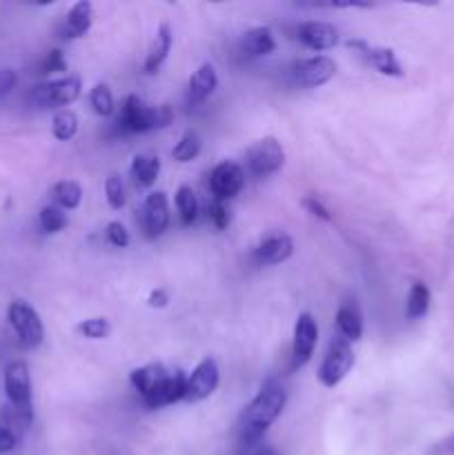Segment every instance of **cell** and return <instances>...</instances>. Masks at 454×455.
I'll return each instance as SVG.
<instances>
[{
	"mask_svg": "<svg viewBox=\"0 0 454 455\" xmlns=\"http://www.w3.org/2000/svg\"><path fill=\"white\" fill-rule=\"evenodd\" d=\"M129 380L142 403L151 409L169 407L178 400H185L187 376L181 369H167L160 363H151L134 369Z\"/></svg>",
	"mask_w": 454,
	"mask_h": 455,
	"instance_id": "1",
	"label": "cell"
},
{
	"mask_svg": "<svg viewBox=\"0 0 454 455\" xmlns=\"http://www.w3.org/2000/svg\"><path fill=\"white\" fill-rule=\"evenodd\" d=\"M285 404H288V394H285L283 387L276 385V382L263 385V389L245 407L243 418H240V440H243V444H256L267 434V429L279 420Z\"/></svg>",
	"mask_w": 454,
	"mask_h": 455,
	"instance_id": "2",
	"label": "cell"
},
{
	"mask_svg": "<svg viewBox=\"0 0 454 455\" xmlns=\"http://www.w3.org/2000/svg\"><path fill=\"white\" fill-rule=\"evenodd\" d=\"M174 120L172 109L167 105L150 107L138 96H127L118 116V127L127 133H145L154 129L169 127Z\"/></svg>",
	"mask_w": 454,
	"mask_h": 455,
	"instance_id": "3",
	"label": "cell"
},
{
	"mask_svg": "<svg viewBox=\"0 0 454 455\" xmlns=\"http://www.w3.org/2000/svg\"><path fill=\"white\" fill-rule=\"evenodd\" d=\"M4 391L18 416L31 425L34 422V400H31V376L25 360H12L4 367Z\"/></svg>",
	"mask_w": 454,
	"mask_h": 455,
	"instance_id": "4",
	"label": "cell"
},
{
	"mask_svg": "<svg viewBox=\"0 0 454 455\" xmlns=\"http://www.w3.org/2000/svg\"><path fill=\"white\" fill-rule=\"evenodd\" d=\"M7 320L9 327L16 333L18 342L22 349H36L43 345L45 340V327L40 320L38 311L25 300H13L7 307Z\"/></svg>",
	"mask_w": 454,
	"mask_h": 455,
	"instance_id": "5",
	"label": "cell"
},
{
	"mask_svg": "<svg viewBox=\"0 0 454 455\" xmlns=\"http://www.w3.org/2000/svg\"><path fill=\"white\" fill-rule=\"evenodd\" d=\"M352 367H354V351H352V345L343 336H334L328 347V354H325L323 363L319 367V382L323 387H328V389H334V387L345 380Z\"/></svg>",
	"mask_w": 454,
	"mask_h": 455,
	"instance_id": "6",
	"label": "cell"
},
{
	"mask_svg": "<svg viewBox=\"0 0 454 455\" xmlns=\"http://www.w3.org/2000/svg\"><path fill=\"white\" fill-rule=\"evenodd\" d=\"M80 89H83V84H80L78 76H67V78L38 84V87L31 92V102H34L38 109L67 107L74 100H78Z\"/></svg>",
	"mask_w": 454,
	"mask_h": 455,
	"instance_id": "7",
	"label": "cell"
},
{
	"mask_svg": "<svg viewBox=\"0 0 454 455\" xmlns=\"http://www.w3.org/2000/svg\"><path fill=\"white\" fill-rule=\"evenodd\" d=\"M285 164V149L274 136H265L247 149V169L256 178H267Z\"/></svg>",
	"mask_w": 454,
	"mask_h": 455,
	"instance_id": "8",
	"label": "cell"
},
{
	"mask_svg": "<svg viewBox=\"0 0 454 455\" xmlns=\"http://www.w3.org/2000/svg\"><path fill=\"white\" fill-rule=\"evenodd\" d=\"M218 382H221V371L214 358L200 360L194 367V371L187 376L185 387V403H200V400L209 398L216 391Z\"/></svg>",
	"mask_w": 454,
	"mask_h": 455,
	"instance_id": "9",
	"label": "cell"
},
{
	"mask_svg": "<svg viewBox=\"0 0 454 455\" xmlns=\"http://www.w3.org/2000/svg\"><path fill=\"white\" fill-rule=\"evenodd\" d=\"M336 74V62L328 56H314V58H303V60L294 62L292 76L296 80L298 87L314 89L325 84L328 80L334 78Z\"/></svg>",
	"mask_w": 454,
	"mask_h": 455,
	"instance_id": "10",
	"label": "cell"
},
{
	"mask_svg": "<svg viewBox=\"0 0 454 455\" xmlns=\"http://www.w3.org/2000/svg\"><path fill=\"white\" fill-rule=\"evenodd\" d=\"M347 47L354 49L361 58L365 60V65H369L372 69H377L378 74L383 76H394V78H401L405 74L403 67H401L399 58L392 49L387 47H374V44L365 43V40H350Z\"/></svg>",
	"mask_w": 454,
	"mask_h": 455,
	"instance_id": "11",
	"label": "cell"
},
{
	"mask_svg": "<svg viewBox=\"0 0 454 455\" xmlns=\"http://www.w3.org/2000/svg\"><path fill=\"white\" fill-rule=\"evenodd\" d=\"M316 342H319V324H316L314 315L301 314L294 324V338H292V355L294 367H303L310 363L314 355Z\"/></svg>",
	"mask_w": 454,
	"mask_h": 455,
	"instance_id": "12",
	"label": "cell"
},
{
	"mask_svg": "<svg viewBox=\"0 0 454 455\" xmlns=\"http://www.w3.org/2000/svg\"><path fill=\"white\" fill-rule=\"evenodd\" d=\"M209 185H212V191L214 196H216V200L234 198L245 185L243 167L236 163H230V160L216 164L212 172V178H209Z\"/></svg>",
	"mask_w": 454,
	"mask_h": 455,
	"instance_id": "13",
	"label": "cell"
},
{
	"mask_svg": "<svg viewBox=\"0 0 454 455\" xmlns=\"http://www.w3.org/2000/svg\"><path fill=\"white\" fill-rule=\"evenodd\" d=\"M169 225V204L165 191H151L142 204V229L150 238H158Z\"/></svg>",
	"mask_w": 454,
	"mask_h": 455,
	"instance_id": "14",
	"label": "cell"
},
{
	"mask_svg": "<svg viewBox=\"0 0 454 455\" xmlns=\"http://www.w3.org/2000/svg\"><path fill=\"white\" fill-rule=\"evenodd\" d=\"M294 253V240L288 234H267L265 238L258 243V247L254 249V260L261 267H272L280 265V262L288 260Z\"/></svg>",
	"mask_w": 454,
	"mask_h": 455,
	"instance_id": "15",
	"label": "cell"
},
{
	"mask_svg": "<svg viewBox=\"0 0 454 455\" xmlns=\"http://www.w3.org/2000/svg\"><path fill=\"white\" fill-rule=\"evenodd\" d=\"M298 40L312 52H325V49L336 47L338 31L329 22L307 20L298 27Z\"/></svg>",
	"mask_w": 454,
	"mask_h": 455,
	"instance_id": "16",
	"label": "cell"
},
{
	"mask_svg": "<svg viewBox=\"0 0 454 455\" xmlns=\"http://www.w3.org/2000/svg\"><path fill=\"white\" fill-rule=\"evenodd\" d=\"M27 422L18 416L12 404L0 407V455L13 451L18 447V440L27 431Z\"/></svg>",
	"mask_w": 454,
	"mask_h": 455,
	"instance_id": "17",
	"label": "cell"
},
{
	"mask_svg": "<svg viewBox=\"0 0 454 455\" xmlns=\"http://www.w3.org/2000/svg\"><path fill=\"white\" fill-rule=\"evenodd\" d=\"M218 87V76L209 62L200 65L199 69L191 74L190 83H187V100L190 105H199V102L207 100L214 93V89Z\"/></svg>",
	"mask_w": 454,
	"mask_h": 455,
	"instance_id": "18",
	"label": "cell"
},
{
	"mask_svg": "<svg viewBox=\"0 0 454 455\" xmlns=\"http://www.w3.org/2000/svg\"><path fill=\"white\" fill-rule=\"evenodd\" d=\"M92 22H93L92 3L80 0V3H76L74 7L69 9V13H67L65 20H62V29H61L62 38L67 40L83 38V36L89 31V27H92Z\"/></svg>",
	"mask_w": 454,
	"mask_h": 455,
	"instance_id": "19",
	"label": "cell"
},
{
	"mask_svg": "<svg viewBox=\"0 0 454 455\" xmlns=\"http://www.w3.org/2000/svg\"><path fill=\"white\" fill-rule=\"evenodd\" d=\"M336 327L338 336L345 338L347 342H356L363 336V315H361L359 305L354 300H343L336 309Z\"/></svg>",
	"mask_w": 454,
	"mask_h": 455,
	"instance_id": "20",
	"label": "cell"
},
{
	"mask_svg": "<svg viewBox=\"0 0 454 455\" xmlns=\"http://www.w3.org/2000/svg\"><path fill=\"white\" fill-rule=\"evenodd\" d=\"M172 43H174V36H172V27L167 22H160V27L156 29L154 40H151V47L147 52L145 58V71L147 74H156L160 69L165 60H167L169 52H172Z\"/></svg>",
	"mask_w": 454,
	"mask_h": 455,
	"instance_id": "21",
	"label": "cell"
},
{
	"mask_svg": "<svg viewBox=\"0 0 454 455\" xmlns=\"http://www.w3.org/2000/svg\"><path fill=\"white\" fill-rule=\"evenodd\" d=\"M240 49H243V56L247 58L267 56V53H272L276 49L274 34H272L270 27H254V29H249L243 36Z\"/></svg>",
	"mask_w": 454,
	"mask_h": 455,
	"instance_id": "22",
	"label": "cell"
},
{
	"mask_svg": "<svg viewBox=\"0 0 454 455\" xmlns=\"http://www.w3.org/2000/svg\"><path fill=\"white\" fill-rule=\"evenodd\" d=\"M160 158L158 156H136L132 163V178L138 187H151L158 180Z\"/></svg>",
	"mask_w": 454,
	"mask_h": 455,
	"instance_id": "23",
	"label": "cell"
},
{
	"mask_svg": "<svg viewBox=\"0 0 454 455\" xmlns=\"http://www.w3.org/2000/svg\"><path fill=\"white\" fill-rule=\"evenodd\" d=\"M49 196H52L56 207H61L62 212H71V209L78 207L80 200H83V189H80L78 182L61 180L49 189Z\"/></svg>",
	"mask_w": 454,
	"mask_h": 455,
	"instance_id": "24",
	"label": "cell"
},
{
	"mask_svg": "<svg viewBox=\"0 0 454 455\" xmlns=\"http://www.w3.org/2000/svg\"><path fill=\"white\" fill-rule=\"evenodd\" d=\"M430 289L423 283H414L408 293V302H405V315L408 320H418L427 314L430 309Z\"/></svg>",
	"mask_w": 454,
	"mask_h": 455,
	"instance_id": "25",
	"label": "cell"
},
{
	"mask_svg": "<svg viewBox=\"0 0 454 455\" xmlns=\"http://www.w3.org/2000/svg\"><path fill=\"white\" fill-rule=\"evenodd\" d=\"M52 132L56 140H71L78 133V116L71 109H61L52 120Z\"/></svg>",
	"mask_w": 454,
	"mask_h": 455,
	"instance_id": "26",
	"label": "cell"
},
{
	"mask_svg": "<svg viewBox=\"0 0 454 455\" xmlns=\"http://www.w3.org/2000/svg\"><path fill=\"white\" fill-rule=\"evenodd\" d=\"M176 209L181 213L182 225H191L196 220V213H199V203H196V194L191 191V187L181 185L176 191Z\"/></svg>",
	"mask_w": 454,
	"mask_h": 455,
	"instance_id": "27",
	"label": "cell"
},
{
	"mask_svg": "<svg viewBox=\"0 0 454 455\" xmlns=\"http://www.w3.org/2000/svg\"><path fill=\"white\" fill-rule=\"evenodd\" d=\"M38 220L45 234H58V231L65 229L69 218H67V213L62 212L61 207H56V204H47V207L40 209Z\"/></svg>",
	"mask_w": 454,
	"mask_h": 455,
	"instance_id": "28",
	"label": "cell"
},
{
	"mask_svg": "<svg viewBox=\"0 0 454 455\" xmlns=\"http://www.w3.org/2000/svg\"><path fill=\"white\" fill-rule=\"evenodd\" d=\"M199 154H200V136L196 132H187L172 149V158L178 160V163H190V160H194Z\"/></svg>",
	"mask_w": 454,
	"mask_h": 455,
	"instance_id": "29",
	"label": "cell"
},
{
	"mask_svg": "<svg viewBox=\"0 0 454 455\" xmlns=\"http://www.w3.org/2000/svg\"><path fill=\"white\" fill-rule=\"evenodd\" d=\"M89 102H92L93 111H96L98 116H102V118L114 114V96H111L107 84L98 83L96 87L92 89V93H89Z\"/></svg>",
	"mask_w": 454,
	"mask_h": 455,
	"instance_id": "30",
	"label": "cell"
},
{
	"mask_svg": "<svg viewBox=\"0 0 454 455\" xmlns=\"http://www.w3.org/2000/svg\"><path fill=\"white\" fill-rule=\"evenodd\" d=\"M76 331L83 338H89V340H102L111 333V324L107 318H87L83 323H78Z\"/></svg>",
	"mask_w": 454,
	"mask_h": 455,
	"instance_id": "31",
	"label": "cell"
},
{
	"mask_svg": "<svg viewBox=\"0 0 454 455\" xmlns=\"http://www.w3.org/2000/svg\"><path fill=\"white\" fill-rule=\"evenodd\" d=\"M105 196L107 203H109L111 209H123L125 207V185L123 178L118 173H111L109 178L105 180Z\"/></svg>",
	"mask_w": 454,
	"mask_h": 455,
	"instance_id": "32",
	"label": "cell"
},
{
	"mask_svg": "<svg viewBox=\"0 0 454 455\" xmlns=\"http://www.w3.org/2000/svg\"><path fill=\"white\" fill-rule=\"evenodd\" d=\"M105 235H107V240H109V243L118 249H125L129 244V231L125 229L123 222H116V220L109 222L105 229Z\"/></svg>",
	"mask_w": 454,
	"mask_h": 455,
	"instance_id": "33",
	"label": "cell"
},
{
	"mask_svg": "<svg viewBox=\"0 0 454 455\" xmlns=\"http://www.w3.org/2000/svg\"><path fill=\"white\" fill-rule=\"evenodd\" d=\"M58 71H67V62L61 49H53L40 65V74H58Z\"/></svg>",
	"mask_w": 454,
	"mask_h": 455,
	"instance_id": "34",
	"label": "cell"
},
{
	"mask_svg": "<svg viewBox=\"0 0 454 455\" xmlns=\"http://www.w3.org/2000/svg\"><path fill=\"white\" fill-rule=\"evenodd\" d=\"M209 218H212L214 225H216L218 229H225V227L230 225V212H227V207L223 204V200H216V203L212 204V209H209Z\"/></svg>",
	"mask_w": 454,
	"mask_h": 455,
	"instance_id": "35",
	"label": "cell"
},
{
	"mask_svg": "<svg viewBox=\"0 0 454 455\" xmlns=\"http://www.w3.org/2000/svg\"><path fill=\"white\" fill-rule=\"evenodd\" d=\"M303 207H305L312 216L320 218V220H325V222L332 220V213L328 212V207H325L323 203H319L316 198H303Z\"/></svg>",
	"mask_w": 454,
	"mask_h": 455,
	"instance_id": "36",
	"label": "cell"
},
{
	"mask_svg": "<svg viewBox=\"0 0 454 455\" xmlns=\"http://www.w3.org/2000/svg\"><path fill=\"white\" fill-rule=\"evenodd\" d=\"M16 71L13 69H3L0 71V100H3L4 96H9L12 93V89L16 87Z\"/></svg>",
	"mask_w": 454,
	"mask_h": 455,
	"instance_id": "37",
	"label": "cell"
},
{
	"mask_svg": "<svg viewBox=\"0 0 454 455\" xmlns=\"http://www.w3.org/2000/svg\"><path fill=\"white\" fill-rule=\"evenodd\" d=\"M169 302V296L165 289H156V291L150 293V298H147V305L154 307V309H163V307H167Z\"/></svg>",
	"mask_w": 454,
	"mask_h": 455,
	"instance_id": "38",
	"label": "cell"
},
{
	"mask_svg": "<svg viewBox=\"0 0 454 455\" xmlns=\"http://www.w3.org/2000/svg\"><path fill=\"white\" fill-rule=\"evenodd\" d=\"M432 455H454V435L436 444V447L432 449Z\"/></svg>",
	"mask_w": 454,
	"mask_h": 455,
	"instance_id": "39",
	"label": "cell"
},
{
	"mask_svg": "<svg viewBox=\"0 0 454 455\" xmlns=\"http://www.w3.org/2000/svg\"><path fill=\"white\" fill-rule=\"evenodd\" d=\"M263 455H276V453H272V451H267V453H263Z\"/></svg>",
	"mask_w": 454,
	"mask_h": 455,
	"instance_id": "40",
	"label": "cell"
}]
</instances>
